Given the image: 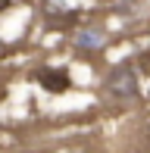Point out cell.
<instances>
[{
    "label": "cell",
    "instance_id": "obj_1",
    "mask_svg": "<svg viewBox=\"0 0 150 153\" xmlns=\"http://www.w3.org/2000/svg\"><path fill=\"white\" fill-rule=\"evenodd\" d=\"M103 91L116 97V100H131L138 97V75H134V66L131 62H119L103 81Z\"/></svg>",
    "mask_w": 150,
    "mask_h": 153
},
{
    "label": "cell",
    "instance_id": "obj_2",
    "mask_svg": "<svg viewBox=\"0 0 150 153\" xmlns=\"http://www.w3.org/2000/svg\"><path fill=\"white\" fill-rule=\"evenodd\" d=\"M35 81L44 88V91H50V94H63V91H69V85H72L69 72H66V69H53V66L38 69V72H35Z\"/></svg>",
    "mask_w": 150,
    "mask_h": 153
},
{
    "label": "cell",
    "instance_id": "obj_3",
    "mask_svg": "<svg viewBox=\"0 0 150 153\" xmlns=\"http://www.w3.org/2000/svg\"><path fill=\"white\" fill-rule=\"evenodd\" d=\"M78 44L91 47V44H100V38H97V34H81V38H78Z\"/></svg>",
    "mask_w": 150,
    "mask_h": 153
},
{
    "label": "cell",
    "instance_id": "obj_4",
    "mask_svg": "<svg viewBox=\"0 0 150 153\" xmlns=\"http://www.w3.org/2000/svg\"><path fill=\"white\" fill-rule=\"evenodd\" d=\"M10 3H13V0H0V13H6V10H10Z\"/></svg>",
    "mask_w": 150,
    "mask_h": 153
}]
</instances>
